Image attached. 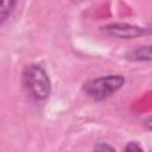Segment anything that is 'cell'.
<instances>
[{"label":"cell","instance_id":"cell-2","mask_svg":"<svg viewBox=\"0 0 152 152\" xmlns=\"http://www.w3.org/2000/svg\"><path fill=\"white\" fill-rule=\"evenodd\" d=\"M124 83H125V78L121 75L102 76L84 83L83 91L91 99L96 101H101L109 97L115 91H118Z\"/></svg>","mask_w":152,"mask_h":152},{"label":"cell","instance_id":"cell-7","mask_svg":"<svg viewBox=\"0 0 152 152\" xmlns=\"http://www.w3.org/2000/svg\"><path fill=\"white\" fill-rule=\"evenodd\" d=\"M125 152H144L142 147L135 142V141H132V142H128L125 147Z\"/></svg>","mask_w":152,"mask_h":152},{"label":"cell","instance_id":"cell-8","mask_svg":"<svg viewBox=\"0 0 152 152\" xmlns=\"http://www.w3.org/2000/svg\"><path fill=\"white\" fill-rule=\"evenodd\" d=\"M145 126H146L148 129H151V131H152V116H151V118H148V119L145 121Z\"/></svg>","mask_w":152,"mask_h":152},{"label":"cell","instance_id":"cell-4","mask_svg":"<svg viewBox=\"0 0 152 152\" xmlns=\"http://www.w3.org/2000/svg\"><path fill=\"white\" fill-rule=\"evenodd\" d=\"M126 56L132 61H152V45L133 48L127 52Z\"/></svg>","mask_w":152,"mask_h":152},{"label":"cell","instance_id":"cell-3","mask_svg":"<svg viewBox=\"0 0 152 152\" xmlns=\"http://www.w3.org/2000/svg\"><path fill=\"white\" fill-rule=\"evenodd\" d=\"M102 31L106 32L110 37L115 38H121V39H131L139 37L145 33V30L135 26V25H129L126 23H115V24H109L102 27Z\"/></svg>","mask_w":152,"mask_h":152},{"label":"cell","instance_id":"cell-5","mask_svg":"<svg viewBox=\"0 0 152 152\" xmlns=\"http://www.w3.org/2000/svg\"><path fill=\"white\" fill-rule=\"evenodd\" d=\"M14 4L15 2H13V1H2L0 4V21L1 23L7 18V15L10 14V12L12 10V7L14 6Z\"/></svg>","mask_w":152,"mask_h":152},{"label":"cell","instance_id":"cell-6","mask_svg":"<svg viewBox=\"0 0 152 152\" xmlns=\"http://www.w3.org/2000/svg\"><path fill=\"white\" fill-rule=\"evenodd\" d=\"M94 152H115V150L110 145H108V144L100 142V144H96L95 145Z\"/></svg>","mask_w":152,"mask_h":152},{"label":"cell","instance_id":"cell-9","mask_svg":"<svg viewBox=\"0 0 152 152\" xmlns=\"http://www.w3.org/2000/svg\"><path fill=\"white\" fill-rule=\"evenodd\" d=\"M150 32H152V21H151V25H150Z\"/></svg>","mask_w":152,"mask_h":152},{"label":"cell","instance_id":"cell-1","mask_svg":"<svg viewBox=\"0 0 152 152\" xmlns=\"http://www.w3.org/2000/svg\"><path fill=\"white\" fill-rule=\"evenodd\" d=\"M23 82L27 93L37 100H44L51 93L49 76L38 64H30L24 69Z\"/></svg>","mask_w":152,"mask_h":152}]
</instances>
